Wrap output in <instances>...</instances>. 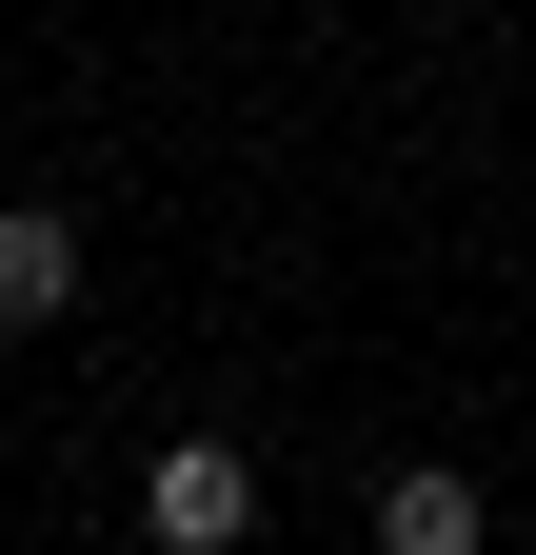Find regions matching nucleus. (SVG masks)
Segmentation results:
<instances>
[{"label": "nucleus", "mask_w": 536, "mask_h": 555, "mask_svg": "<svg viewBox=\"0 0 536 555\" xmlns=\"http://www.w3.org/2000/svg\"><path fill=\"white\" fill-rule=\"evenodd\" d=\"M140 535H159V555H219V535H258V456H239V437H179V456L140 476Z\"/></svg>", "instance_id": "1"}, {"label": "nucleus", "mask_w": 536, "mask_h": 555, "mask_svg": "<svg viewBox=\"0 0 536 555\" xmlns=\"http://www.w3.org/2000/svg\"><path fill=\"white\" fill-rule=\"evenodd\" d=\"M60 318H80V219L0 198V337H60Z\"/></svg>", "instance_id": "2"}, {"label": "nucleus", "mask_w": 536, "mask_h": 555, "mask_svg": "<svg viewBox=\"0 0 536 555\" xmlns=\"http://www.w3.org/2000/svg\"><path fill=\"white\" fill-rule=\"evenodd\" d=\"M378 555H477V476H378Z\"/></svg>", "instance_id": "3"}]
</instances>
